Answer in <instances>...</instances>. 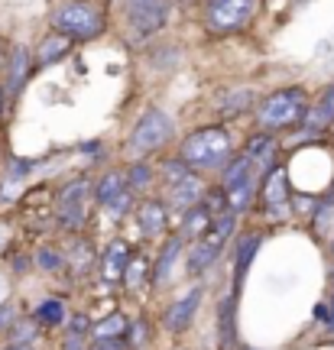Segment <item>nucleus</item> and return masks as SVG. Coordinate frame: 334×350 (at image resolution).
<instances>
[{
    "instance_id": "nucleus-1",
    "label": "nucleus",
    "mask_w": 334,
    "mask_h": 350,
    "mask_svg": "<svg viewBox=\"0 0 334 350\" xmlns=\"http://www.w3.org/2000/svg\"><path fill=\"white\" fill-rule=\"evenodd\" d=\"M231 156H234V143H231V133L224 126H201L182 143V163L192 172L221 169V165L231 163Z\"/></svg>"
},
{
    "instance_id": "nucleus-2",
    "label": "nucleus",
    "mask_w": 334,
    "mask_h": 350,
    "mask_svg": "<svg viewBox=\"0 0 334 350\" xmlns=\"http://www.w3.org/2000/svg\"><path fill=\"white\" fill-rule=\"evenodd\" d=\"M52 26L65 39H94L104 29V10L94 0H62L52 13Z\"/></svg>"
},
{
    "instance_id": "nucleus-3",
    "label": "nucleus",
    "mask_w": 334,
    "mask_h": 350,
    "mask_svg": "<svg viewBox=\"0 0 334 350\" xmlns=\"http://www.w3.org/2000/svg\"><path fill=\"white\" fill-rule=\"evenodd\" d=\"M234 227H237V214L231 211V208H224L214 221H211V227L201 234L195 243H192V250H188V260H185V269L188 275H201L205 269H208L211 262L221 256L224 243L234 237Z\"/></svg>"
},
{
    "instance_id": "nucleus-4",
    "label": "nucleus",
    "mask_w": 334,
    "mask_h": 350,
    "mask_svg": "<svg viewBox=\"0 0 334 350\" xmlns=\"http://www.w3.org/2000/svg\"><path fill=\"white\" fill-rule=\"evenodd\" d=\"M309 113V98L302 88H283V91H272L270 98L257 107V124L266 130H289L298 120H305Z\"/></svg>"
},
{
    "instance_id": "nucleus-5",
    "label": "nucleus",
    "mask_w": 334,
    "mask_h": 350,
    "mask_svg": "<svg viewBox=\"0 0 334 350\" xmlns=\"http://www.w3.org/2000/svg\"><path fill=\"white\" fill-rule=\"evenodd\" d=\"M169 137H172V120H169V113L146 111L140 120H136L133 133H130V152H136V156L156 152L159 146L169 143Z\"/></svg>"
},
{
    "instance_id": "nucleus-6",
    "label": "nucleus",
    "mask_w": 334,
    "mask_h": 350,
    "mask_svg": "<svg viewBox=\"0 0 334 350\" xmlns=\"http://www.w3.org/2000/svg\"><path fill=\"white\" fill-rule=\"evenodd\" d=\"M257 7H260V0H208L205 16L214 33H234L253 20Z\"/></svg>"
},
{
    "instance_id": "nucleus-7",
    "label": "nucleus",
    "mask_w": 334,
    "mask_h": 350,
    "mask_svg": "<svg viewBox=\"0 0 334 350\" xmlns=\"http://www.w3.org/2000/svg\"><path fill=\"white\" fill-rule=\"evenodd\" d=\"M85 198H88V182L85 178H75L59 191L55 198V221L62 230L78 234L85 227Z\"/></svg>"
},
{
    "instance_id": "nucleus-8",
    "label": "nucleus",
    "mask_w": 334,
    "mask_h": 350,
    "mask_svg": "<svg viewBox=\"0 0 334 350\" xmlns=\"http://www.w3.org/2000/svg\"><path fill=\"white\" fill-rule=\"evenodd\" d=\"M124 10L136 36H149L166 26L172 0H124Z\"/></svg>"
},
{
    "instance_id": "nucleus-9",
    "label": "nucleus",
    "mask_w": 334,
    "mask_h": 350,
    "mask_svg": "<svg viewBox=\"0 0 334 350\" xmlns=\"http://www.w3.org/2000/svg\"><path fill=\"white\" fill-rule=\"evenodd\" d=\"M201 299H205V286H192L182 295V299H175L166 312H162V327L169 331V334H185L188 327L195 325V314L201 308Z\"/></svg>"
},
{
    "instance_id": "nucleus-10",
    "label": "nucleus",
    "mask_w": 334,
    "mask_h": 350,
    "mask_svg": "<svg viewBox=\"0 0 334 350\" xmlns=\"http://www.w3.org/2000/svg\"><path fill=\"white\" fill-rule=\"evenodd\" d=\"M289 182H285V172L283 169H272L266 172V182H263V211L266 217L279 221V217H289Z\"/></svg>"
},
{
    "instance_id": "nucleus-11",
    "label": "nucleus",
    "mask_w": 334,
    "mask_h": 350,
    "mask_svg": "<svg viewBox=\"0 0 334 350\" xmlns=\"http://www.w3.org/2000/svg\"><path fill=\"white\" fill-rule=\"evenodd\" d=\"M166 188H169V204H172L175 211H188V208L198 204V201L205 198V191H208L198 172L182 175L179 182H172V185H166Z\"/></svg>"
},
{
    "instance_id": "nucleus-12",
    "label": "nucleus",
    "mask_w": 334,
    "mask_h": 350,
    "mask_svg": "<svg viewBox=\"0 0 334 350\" xmlns=\"http://www.w3.org/2000/svg\"><path fill=\"white\" fill-rule=\"evenodd\" d=\"M136 224H140V234L149 240L162 237L166 230H169V211H166V204L156 198H146L140 208H136Z\"/></svg>"
},
{
    "instance_id": "nucleus-13",
    "label": "nucleus",
    "mask_w": 334,
    "mask_h": 350,
    "mask_svg": "<svg viewBox=\"0 0 334 350\" xmlns=\"http://www.w3.org/2000/svg\"><path fill=\"white\" fill-rule=\"evenodd\" d=\"M260 243H263V234L257 230H250V234H244V237L234 243V295L240 292V282L247 279L250 266H253V256L260 253Z\"/></svg>"
},
{
    "instance_id": "nucleus-14",
    "label": "nucleus",
    "mask_w": 334,
    "mask_h": 350,
    "mask_svg": "<svg viewBox=\"0 0 334 350\" xmlns=\"http://www.w3.org/2000/svg\"><path fill=\"white\" fill-rule=\"evenodd\" d=\"M182 247H185V240L179 237V234H172V237L162 243L156 262L149 266V286H162V282L172 275V266H175V260L182 256Z\"/></svg>"
},
{
    "instance_id": "nucleus-15",
    "label": "nucleus",
    "mask_w": 334,
    "mask_h": 350,
    "mask_svg": "<svg viewBox=\"0 0 334 350\" xmlns=\"http://www.w3.org/2000/svg\"><path fill=\"white\" fill-rule=\"evenodd\" d=\"M130 256H133V253H130V247H127L124 240H114L111 247L104 250V256H101V279H104V282H120Z\"/></svg>"
},
{
    "instance_id": "nucleus-16",
    "label": "nucleus",
    "mask_w": 334,
    "mask_h": 350,
    "mask_svg": "<svg viewBox=\"0 0 334 350\" xmlns=\"http://www.w3.org/2000/svg\"><path fill=\"white\" fill-rule=\"evenodd\" d=\"M237 295L231 292L227 299L221 301V308H218V344L221 350H234L237 347Z\"/></svg>"
},
{
    "instance_id": "nucleus-17",
    "label": "nucleus",
    "mask_w": 334,
    "mask_h": 350,
    "mask_svg": "<svg viewBox=\"0 0 334 350\" xmlns=\"http://www.w3.org/2000/svg\"><path fill=\"white\" fill-rule=\"evenodd\" d=\"M120 191H127L124 172H104L98 178V185H94V191H91V195H94V201H98L101 208H107V204H111Z\"/></svg>"
},
{
    "instance_id": "nucleus-18",
    "label": "nucleus",
    "mask_w": 334,
    "mask_h": 350,
    "mask_svg": "<svg viewBox=\"0 0 334 350\" xmlns=\"http://www.w3.org/2000/svg\"><path fill=\"white\" fill-rule=\"evenodd\" d=\"M65 318H68V314H65L62 299H42L36 314H33V321H36L39 327H59V325H65Z\"/></svg>"
},
{
    "instance_id": "nucleus-19",
    "label": "nucleus",
    "mask_w": 334,
    "mask_h": 350,
    "mask_svg": "<svg viewBox=\"0 0 334 350\" xmlns=\"http://www.w3.org/2000/svg\"><path fill=\"white\" fill-rule=\"evenodd\" d=\"M305 120H309L311 126H328V124H334V85L324 88L322 98H318V104L311 107V113H305Z\"/></svg>"
},
{
    "instance_id": "nucleus-20",
    "label": "nucleus",
    "mask_w": 334,
    "mask_h": 350,
    "mask_svg": "<svg viewBox=\"0 0 334 350\" xmlns=\"http://www.w3.org/2000/svg\"><path fill=\"white\" fill-rule=\"evenodd\" d=\"M127 327H130V321H127L124 314H111V318H104V321H98V325L91 327V338H98V340L127 338Z\"/></svg>"
},
{
    "instance_id": "nucleus-21",
    "label": "nucleus",
    "mask_w": 334,
    "mask_h": 350,
    "mask_svg": "<svg viewBox=\"0 0 334 350\" xmlns=\"http://www.w3.org/2000/svg\"><path fill=\"white\" fill-rule=\"evenodd\" d=\"M127 188L133 191V195H143L149 188V182H153V165H146V163H133L130 169H127Z\"/></svg>"
},
{
    "instance_id": "nucleus-22",
    "label": "nucleus",
    "mask_w": 334,
    "mask_h": 350,
    "mask_svg": "<svg viewBox=\"0 0 334 350\" xmlns=\"http://www.w3.org/2000/svg\"><path fill=\"white\" fill-rule=\"evenodd\" d=\"M127 288H140V282H149V266L143 256H130L124 269V279H120Z\"/></svg>"
},
{
    "instance_id": "nucleus-23",
    "label": "nucleus",
    "mask_w": 334,
    "mask_h": 350,
    "mask_svg": "<svg viewBox=\"0 0 334 350\" xmlns=\"http://www.w3.org/2000/svg\"><path fill=\"white\" fill-rule=\"evenodd\" d=\"M26 72H29V52L20 46V49H13V59H10V91H20Z\"/></svg>"
},
{
    "instance_id": "nucleus-24",
    "label": "nucleus",
    "mask_w": 334,
    "mask_h": 350,
    "mask_svg": "<svg viewBox=\"0 0 334 350\" xmlns=\"http://www.w3.org/2000/svg\"><path fill=\"white\" fill-rule=\"evenodd\" d=\"M72 46V39H65V36H49L42 46H39V62L42 65H52L59 55H62L65 49Z\"/></svg>"
},
{
    "instance_id": "nucleus-25",
    "label": "nucleus",
    "mask_w": 334,
    "mask_h": 350,
    "mask_svg": "<svg viewBox=\"0 0 334 350\" xmlns=\"http://www.w3.org/2000/svg\"><path fill=\"white\" fill-rule=\"evenodd\" d=\"M36 266L42 269V273H59L65 266V260H62V253L59 250H52V247H39L36 250Z\"/></svg>"
},
{
    "instance_id": "nucleus-26",
    "label": "nucleus",
    "mask_w": 334,
    "mask_h": 350,
    "mask_svg": "<svg viewBox=\"0 0 334 350\" xmlns=\"http://www.w3.org/2000/svg\"><path fill=\"white\" fill-rule=\"evenodd\" d=\"M36 321L29 318V321H13L7 331H10V338H13V344H33V338H36Z\"/></svg>"
},
{
    "instance_id": "nucleus-27",
    "label": "nucleus",
    "mask_w": 334,
    "mask_h": 350,
    "mask_svg": "<svg viewBox=\"0 0 334 350\" xmlns=\"http://www.w3.org/2000/svg\"><path fill=\"white\" fill-rule=\"evenodd\" d=\"M146 321L143 318H136V321H130V327H127V347L130 350H143V344H146Z\"/></svg>"
},
{
    "instance_id": "nucleus-28",
    "label": "nucleus",
    "mask_w": 334,
    "mask_h": 350,
    "mask_svg": "<svg viewBox=\"0 0 334 350\" xmlns=\"http://www.w3.org/2000/svg\"><path fill=\"white\" fill-rule=\"evenodd\" d=\"M130 208H133V191H130V188H127V191H120V195H117V198L107 204V211H111L114 217H124Z\"/></svg>"
},
{
    "instance_id": "nucleus-29",
    "label": "nucleus",
    "mask_w": 334,
    "mask_h": 350,
    "mask_svg": "<svg viewBox=\"0 0 334 350\" xmlns=\"http://www.w3.org/2000/svg\"><path fill=\"white\" fill-rule=\"evenodd\" d=\"M315 318H318V321H322V325L334 334V292H331V299L324 301V305H318V308H315Z\"/></svg>"
},
{
    "instance_id": "nucleus-30",
    "label": "nucleus",
    "mask_w": 334,
    "mask_h": 350,
    "mask_svg": "<svg viewBox=\"0 0 334 350\" xmlns=\"http://www.w3.org/2000/svg\"><path fill=\"white\" fill-rule=\"evenodd\" d=\"M88 350H130V347H127V338H111V340L91 338V347Z\"/></svg>"
},
{
    "instance_id": "nucleus-31",
    "label": "nucleus",
    "mask_w": 334,
    "mask_h": 350,
    "mask_svg": "<svg viewBox=\"0 0 334 350\" xmlns=\"http://www.w3.org/2000/svg\"><path fill=\"white\" fill-rule=\"evenodd\" d=\"M88 327H91V321H88L85 314H75L72 318V325H68V334H72V338H85V331Z\"/></svg>"
},
{
    "instance_id": "nucleus-32",
    "label": "nucleus",
    "mask_w": 334,
    "mask_h": 350,
    "mask_svg": "<svg viewBox=\"0 0 334 350\" xmlns=\"http://www.w3.org/2000/svg\"><path fill=\"white\" fill-rule=\"evenodd\" d=\"M13 321H16V312H13V305H0V331H7Z\"/></svg>"
},
{
    "instance_id": "nucleus-33",
    "label": "nucleus",
    "mask_w": 334,
    "mask_h": 350,
    "mask_svg": "<svg viewBox=\"0 0 334 350\" xmlns=\"http://www.w3.org/2000/svg\"><path fill=\"white\" fill-rule=\"evenodd\" d=\"M65 350H88V347H85V340H81V338H72V334H68V340H65Z\"/></svg>"
},
{
    "instance_id": "nucleus-34",
    "label": "nucleus",
    "mask_w": 334,
    "mask_h": 350,
    "mask_svg": "<svg viewBox=\"0 0 334 350\" xmlns=\"http://www.w3.org/2000/svg\"><path fill=\"white\" fill-rule=\"evenodd\" d=\"M3 350H36V347H33V344H7Z\"/></svg>"
},
{
    "instance_id": "nucleus-35",
    "label": "nucleus",
    "mask_w": 334,
    "mask_h": 350,
    "mask_svg": "<svg viewBox=\"0 0 334 350\" xmlns=\"http://www.w3.org/2000/svg\"><path fill=\"white\" fill-rule=\"evenodd\" d=\"M0 65H3V49H0Z\"/></svg>"
},
{
    "instance_id": "nucleus-36",
    "label": "nucleus",
    "mask_w": 334,
    "mask_h": 350,
    "mask_svg": "<svg viewBox=\"0 0 334 350\" xmlns=\"http://www.w3.org/2000/svg\"><path fill=\"white\" fill-rule=\"evenodd\" d=\"M331 204H334V185H331Z\"/></svg>"
},
{
    "instance_id": "nucleus-37",
    "label": "nucleus",
    "mask_w": 334,
    "mask_h": 350,
    "mask_svg": "<svg viewBox=\"0 0 334 350\" xmlns=\"http://www.w3.org/2000/svg\"><path fill=\"white\" fill-rule=\"evenodd\" d=\"M331 253H334V240H331Z\"/></svg>"
},
{
    "instance_id": "nucleus-38",
    "label": "nucleus",
    "mask_w": 334,
    "mask_h": 350,
    "mask_svg": "<svg viewBox=\"0 0 334 350\" xmlns=\"http://www.w3.org/2000/svg\"><path fill=\"white\" fill-rule=\"evenodd\" d=\"M182 3H192V0H182Z\"/></svg>"
}]
</instances>
